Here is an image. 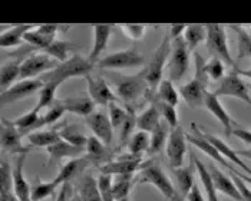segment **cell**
<instances>
[{
  "label": "cell",
  "mask_w": 251,
  "mask_h": 201,
  "mask_svg": "<svg viewBox=\"0 0 251 201\" xmlns=\"http://www.w3.org/2000/svg\"><path fill=\"white\" fill-rule=\"evenodd\" d=\"M20 66L22 60L10 59L9 62H3L1 69H0V83H1V91L9 89L12 85H15V80L20 79Z\"/></svg>",
  "instance_id": "d590c367"
},
{
  "label": "cell",
  "mask_w": 251,
  "mask_h": 201,
  "mask_svg": "<svg viewBox=\"0 0 251 201\" xmlns=\"http://www.w3.org/2000/svg\"><path fill=\"white\" fill-rule=\"evenodd\" d=\"M85 80H86V86H88V97L95 102V105L109 106L111 103L118 102L115 91H112V88L109 86L108 80L105 78L88 75Z\"/></svg>",
  "instance_id": "9a60e30c"
},
{
  "label": "cell",
  "mask_w": 251,
  "mask_h": 201,
  "mask_svg": "<svg viewBox=\"0 0 251 201\" xmlns=\"http://www.w3.org/2000/svg\"><path fill=\"white\" fill-rule=\"evenodd\" d=\"M161 121H162V117H161L156 105L150 103V106L147 109H144L136 117V128H138V131H144V132L151 134L155 128L159 125Z\"/></svg>",
  "instance_id": "d6a6232c"
},
{
  "label": "cell",
  "mask_w": 251,
  "mask_h": 201,
  "mask_svg": "<svg viewBox=\"0 0 251 201\" xmlns=\"http://www.w3.org/2000/svg\"><path fill=\"white\" fill-rule=\"evenodd\" d=\"M71 201H102L98 180L89 174H83L82 177H79Z\"/></svg>",
  "instance_id": "7402d4cb"
},
{
  "label": "cell",
  "mask_w": 251,
  "mask_h": 201,
  "mask_svg": "<svg viewBox=\"0 0 251 201\" xmlns=\"http://www.w3.org/2000/svg\"><path fill=\"white\" fill-rule=\"evenodd\" d=\"M207 27V39L205 46L208 53L213 58L221 59L227 66H231L232 69H237V63L232 59L228 48V38H227V29L223 25H205Z\"/></svg>",
  "instance_id": "8992f818"
},
{
  "label": "cell",
  "mask_w": 251,
  "mask_h": 201,
  "mask_svg": "<svg viewBox=\"0 0 251 201\" xmlns=\"http://www.w3.org/2000/svg\"><path fill=\"white\" fill-rule=\"evenodd\" d=\"M94 68L95 66L88 60V58H83L82 55L75 53L68 60L59 63L53 71L42 75L40 79L43 80V83H49L59 88L65 80L79 78V76L86 78L88 75H91Z\"/></svg>",
  "instance_id": "3957f363"
},
{
  "label": "cell",
  "mask_w": 251,
  "mask_h": 201,
  "mask_svg": "<svg viewBox=\"0 0 251 201\" xmlns=\"http://www.w3.org/2000/svg\"><path fill=\"white\" fill-rule=\"evenodd\" d=\"M231 173H234L237 177H240V178L244 181V182H247V184H250L251 185V174H244V173H240V171H238V170H235V168H232Z\"/></svg>",
  "instance_id": "94428289"
},
{
  "label": "cell",
  "mask_w": 251,
  "mask_h": 201,
  "mask_svg": "<svg viewBox=\"0 0 251 201\" xmlns=\"http://www.w3.org/2000/svg\"><path fill=\"white\" fill-rule=\"evenodd\" d=\"M204 108L214 115L217 120L220 121V124L224 126V132L227 137H232V131L240 126L235 121L232 120L231 115L228 114V111L223 106V103L220 102V98L214 95V92H210L207 100H205V103H204Z\"/></svg>",
  "instance_id": "d6986e66"
},
{
  "label": "cell",
  "mask_w": 251,
  "mask_h": 201,
  "mask_svg": "<svg viewBox=\"0 0 251 201\" xmlns=\"http://www.w3.org/2000/svg\"><path fill=\"white\" fill-rule=\"evenodd\" d=\"M59 65V62L46 52H33L22 62L20 66V80L36 79L40 74H48L53 71Z\"/></svg>",
  "instance_id": "30bf717a"
},
{
  "label": "cell",
  "mask_w": 251,
  "mask_h": 201,
  "mask_svg": "<svg viewBox=\"0 0 251 201\" xmlns=\"http://www.w3.org/2000/svg\"><path fill=\"white\" fill-rule=\"evenodd\" d=\"M122 201H129V199H125V200H122Z\"/></svg>",
  "instance_id": "e7e4bbea"
},
{
  "label": "cell",
  "mask_w": 251,
  "mask_h": 201,
  "mask_svg": "<svg viewBox=\"0 0 251 201\" xmlns=\"http://www.w3.org/2000/svg\"><path fill=\"white\" fill-rule=\"evenodd\" d=\"M237 152H238V155L240 157H244V158H249V160H251V148H249V150H237Z\"/></svg>",
  "instance_id": "be15d7a7"
},
{
  "label": "cell",
  "mask_w": 251,
  "mask_h": 201,
  "mask_svg": "<svg viewBox=\"0 0 251 201\" xmlns=\"http://www.w3.org/2000/svg\"><path fill=\"white\" fill-rule=\"evenodd\" d=\"M22 134L15 126L12 121H7L4 117L1 118V148L4 152L15 154L16 157L22 154H27L30 147L22 144Z\"/></svg>",
  "instance_id": "2e32d148"
},
{
  "label": "cell",
  "mask_w": 251,
  "mask_h": 201,
  "mask_svg": "<svg viewBox=\"0 0 251 201\" xmlns=\"http://www.w3.org/2000/svg\"><path fill=\"white\" fill-rule=\"evenodd\" d=\"M136 182L150 184L155 187L162 194L165 201H184L181 194L178 193V190L175 188L173 181L165 174V171L162 170L161 164L156 158H151L142 164L141 170L138 171Z\"/></svg>",
  "instance_id": "7a4b0ae2"
},
{
  "label": "cell",
  "mask_w": 251,
  "mask_h": 201,
  "mask_svg": "<svg viewBox=\"0 0 251 201\" xmlns=\"http://www.w3.org/2000/svg\"><path fill=\"white\" fill-rule=\"evenodd\" d=\"M40 33L46 35V36H50V38H55L58 36L59 32H66L69 27H65V26H58V25H45V26H36Z\"/></svg>",
  "instance_id": "db71d44e"
},
{
  "label": "cell",
  "mask_w": 251,
  "mask_h": 201,
  "mask_svg": "<svg viewBox=\"0 0 251 201\" xmlns=\"http://www.w3.org/2000/svg\"><path fill=\"white\" fill-rule=\"evenodd\" d=\"M121 30L131 40H141L145 36L147 26H144V25H122Z\"/></svg>",
  "instance_id": "f5cc1de1"
},
{
  "label": "cell",
  "mask_w": 251,
  "mask_h": 201,
  "mask_svg": "<svg viewBox=\"0 0 251 201\" xmlns=\"http://www.w3.org/2000/svg\"><path fill=\"white\" fill-rule=\"evenodd\" d=\"M249 86H250V89H251V85H249Z\"/></svg>",
  "instance_id": "03108f58"
},
{
  "label": "cell",
  "mask_w": 251,
  "mask_h": 201,
  "mask_svg": "<svg viewBox=\"0 0 251 201\" xmlns=\"http://www.w3.org/2000/svg\"><path fill=\"white\" fill-rule=\"evenodd\" d=\"M26 155H18L13 165V194L19 201H32V187L23 174Z\"/></svg>",
  "instance_id": "ffe728a7"
},
{
  "label": "cell",
  "mask_w": 251,
  "mask_h": 201,
  "mask_svg": "<svg viewBox=\"0 0 251 201\" xmlns=\"http://www.w3.org/2000/svg\"><path fill=\"white\" fill-rule=\"evenodd\" d=\"M202 134H204V137L207 138V140L210 141L211 144H213L214 147L218 150V152L226 158L227 161H231L232 164H235V165H238L246 174H251V168L244 162V161L241 160V157L238 155V152H237V150H232L231 147L227 144V142H224V141L221 140V138H218V137H215L214 134L211 132H208L205 128H202Z\"/></svg>",
  "instance_id": "4316f807"
},
{
  "label": "cell",
  "mask_w": 251,
  "mask_h": 201,
  "mask_svg": "<svg viewBox=\"0 0 251 201\" xmlns=\"http://www.w3.org/2000/svg\"><path fill=\"white\" fill-rule=\"evenodd\" d=\"M56 91H58L56 86L49 85V83H45V86L39 92V100L38 103L35 105V108L42 112L43 109H48L50 105H53V102L56 100V97H55L56 95Z\"/></svg>",
  "instance_id": "681fc988"
},
{
  "label": "cell",
  "mask_w": 251,
  "mask_h": 201,
  "mask_svg": "<svg viewBox=\"0 0 251 201\" xmlns=\"http://www.w3.org/2000/svg\"><path fill=\"white\" fill-rule=\"evenodd\" d=\"M204 71L210 80H221L226 78V63L218 58H210L205 60Z\"/></svg>",
  "instance_id": "bcb514c9"
},
{
  "label": "cell",
  "mask_w": 251,
  "mask_h": 201,
  "mask_svg": "<svg viewBox=\"0 0 251 201\" xmlns=\"http://www.w3.org/2000/svg\"><path fill=\"white\" fill-rule=\"evenodd\" d=\"M207 39V27L205 25H190L185 29L184 40L190 49V52H194L200 43H202Z\"/></svg>",
  "instance_id": "60d3db41"
},
{
  "label": "cell",
  "mask_w": 251,
  "mask_h": 201,
  "mask_svg": "<svg viewBox=\"0 0 251 201\" xmlns=\"http://www.w3.org/2000/svg\"><path fill=\"white\" fill-rule=\"evenodd\" d=\"M190 154H191V157H193L194 161H195L197 174H198V177H200L201 185H202L204 193H205V196H207V201H220L218 196H217V188H215V185H214L213 177H211V174H210V170L204 165L202 161L195 155V152L191 151Z\"/></svg>",
  "instance_id": "1f68e13d"
},
{
  "label": "cell",
  "mask_w": 251,
  "mask_h": 201,
  "mask_svg": "<svg viewBox=\"0 0 251 201\" xmlns=\"http://www.w3.org/2000/svg\"><path fill=\"white\" fill-rule=\"evenodd\" d=\"M43 86H45V83H43V80L40 79V78H36V79H23L20 80V82H16L9 89L1 91V97H0L1 105L6 106V105L15 103L18 100L33 97L35 94H39L42 91Z\"/></svg>",
  "instance_id": "7c38bea8"
},
{
  "label": "cell",
  "mask_w": 251,
  "mask_h": 201,
  "mask_svg": "<svg viewBox=\"0 0 251 201\" xmlns=\"http://www.w3.org/2000/svg\"><path fill=\"white\" fill-rule=\"evenodd\" d=\"M129 114H128V118L125 121V124L122 125V128L119 129V148L122 145H126L128 141L131 140V137L135 134L136 128V115H135V108L132 106H126Z\"/></svg>",
  "instance_id": "f6af8a7d"
},
{
  "label": "cell",
  "mask_w": 251,
  "mask_h": 201,
  "mask_svg": "<svg viewBox=\"0 0 251 201\" xmlns=\"http://www.w3.org/2000/svg\"><path fill=\"white\" fill-rule=\"evenodd\" d=\"M92 30H94V46H92V50L88 56V60L94 66H97L98 62L102 59V53L108 46V42L111 39L114 29H112V26L97 25L92 27Z\"/></svg>",
  "instance_id": "484cf974"
},
{
  "label": "cell",
  "mask_w": 251,
  "mask_h": 201,
  "mask_svg": "<svg viewBox=\"0 0 251 201\" xmlns=\"http://www.w3.org/2000/svg\"><path fill=\"white\" fill-rule=\"evenodd\" d=\"M56 188L58 187L52 181L45 182L39 177H36L33 181V185H32V201H43L52 197L56 193Z\"/></svg>",
  "instance_id": "7bdbcfd3"
},
{
  "label": "cell",
  "mask_w": 251,
  "mask_h": 201,
  "mask_svg": "<svg viewBox=\"0 0 251 201\" xmlns=\"http://www.w3.org/2000/svg\"><path fill=\"white\" fill-rule=\"evenodd\" d=\"M136 182L135 174L128 176H116L112 178V191L116 201H122L129 199V194L132 191V187Z\"/></svg>",
  "instance_id": "f35d334b"
},
{
  "label": "cell",
  "mask_w": 251,
  "mask_h": 201,
  "mask_svg": "<svg viewBox=\"0 0 251 201\" xmlns=\"http://www.w3.org/2000/svg\"><path fill=\"white\" fill-rule=\"evenodd\" d=\"M190 49L184 40V36L173 42L171 55L167 63V72L168 79L173 82H181L185 78L188 69H190Z\"/></svg>",
  "instance_id": "ba28073f"
},
{
  "label": "cell",
  "mask_w": 251,
  "mask_h": 201,
  "mask_svg": "<svg viewBox=\"0 0 251 201\" xmlns=\"http://www.w3.org/2000/svg\"><path fill=\"white\" fill-rule=\"evenodd\" d=\"M35 26H27V25H18V26H10L9 29L3 30L0 35V46L3 49L7 48H20L22 42H25V35L32 30Z\"/></svg>",
  "instance_id": "4dcf8cb0"
},
{
  "label": "cell",
  "mask_w": 251,
  "mask_h": 201,
  "mask_svg": "<svg viewBox=\"0 0 251 201\" xmlns=\"http://www.w3.org/2000/svg\"><path fill=\"white\" fill-rule=\"evenodd\" d=\"M0 191L13 193V167L4 158L0 164Z\"/></svg>",
  "instance_id": "f907efd6"
},
{
  "label": "cell",
  "mask_w": 251,
  "mask_h": 201,
  "mask_svg": "<svg viewBox=\"0 0 251 201\" xmlns=\"http://www.w3.org/2000/svg\"><path fill=\"white\" fill-rule=\"evenodd\" d=\"M208 170H210V174L213 177L214 185H215L217 191H220L221 194L230 197L234 201H244L241 193L238 191L235 182L231 178V176L224 174L218 167H215V164H210Z\"/></svg>",
  "instance_id": "603a6c76"
},
{
  "label": "cell",
  "mask_w": 251,
  "mask_h": 201,
  "mask_svg": "<svg viewBox=\"0 0 251 201\" xmlns=\"http://www.w3.org/2000/svg\"><path fill=\"white\" fill-rule=\"evenodd\" d=\"M145 100L148 102H152V100H161V102H165V103H170L173 106L178 105V100H179V91L175 88L174 82L170 79H162V82L159 83V86L156 88V91L154 92H150Z\"/></svg>",
  "instance_id": "83f0119b"
},
{
  "label": "cell",
  "mask_w": 251,
  "mask_h": 201,
  "mask_svg": "<svg viewBox=\"0 0 251 201\" xmlns=\"http://www.w3.org/2000/svg\"><path fill=\"white\" fill-rule=\"evenodd\" d=\"M171 48H173V42H171L168 33H167L162 38V42L159 43V46L155 49L151 59L148 60V63L142 69L144 76H145L147 83L150 86V91L154 92V94L156 88L159 86V83L162 82L164 69H165L168 59H170V55H171Z\"/></svg>",
  "instance_id": "5b68a950"
},
{
  "label": "cell",
  "mask_w": 251,
  "mask_h": 201,
  "mask_svg": "<svg viewBox=\"0 0 251 201\" xmlns=\"http://www.w3.org/2000/svg\"><path fill=\"white\" fill-rule=\"evenodd\" d=\"M230 176H231V178L234 180V182H235L238 191L241 193L244 201H251V188L247 185V182H244L240 177H237V176H235L234 173H231V171H230Z\"/></svg>",
  "instance_id": "11a10c76"
},
{
  "label": "cell",
  "mask_w": 251,
  "mask_h": 201,
  "mask_svg": "<svg viewBox=\"0 0 251 201\" xmlns=\"http://www.w3.org/2000/svg\"><path fill=\"white\" fill-rule=\"evenodd\" d=\"M60 140L62 138L59 134V125L49 129H39L27 135V142L30 148H49Z\"/></svg>",
  "instance_id": "f546056e"
},
{
  "label": "cell",
  "mask_w": 251,
  "mask_h": 201,
  "mask_svg": "<svg viewBox=\"0 0 251 201\" xmlns=\"http://www.w3.org/2000/svg\"><path fill=\"white\" fill-rule=\"evenodd\" d=\"M59 134L60 138L75 147H80V148H86L88 144V137L83 135V132L80 131V128L76 124H68L63 122L62 125H59Z\"/></svg>",
  "instance_id": "8d00e7d4"
},
{
  "label": "cell",
  "mask_w": 251,
  "mask_h": 201,
  "mask_svg": "<svg viewBox=\"0 0 251 201\" xmlns=\"http://www.w3.org/2000/svg\"><path fill=\"white\" fill-rule=\"evenodd\" d=\"M190 126H191V134H187V141H188L193 147H195L197 150H200V151H202L204 154H207L211 160L220 162L221 165H224L226 168H228V170L231 171L234 167H232L231 164L218 152V150L214 147L213 144L204 137L202 128H200V125H198L197 122H191Z\"/></svg>",
  "instance_id": "e0dca14e"
},
{
  "label": "cell",
  "mask_w": 251,
  "mask_h": 201,
  "mask_svg": "<svg viewBox=\"0 0 251 201\" xmlns=\"http://www.w3.org/2000/svg\"><path fill=\"white\" fill-rule=\"evenodd\" d=\"M91 165H94V161L91 160V157L86 154L79 158H74L60 167L58 176L52 180V182L56 187H62L63 184H69L71 181L77 180L79 177H82L85 170Z\"/></svg>",
  "instance_id": "ac0fdd59"
},
{
  "label": "cell",
  "mask_w": 251,
  "mask_h": 201,
  "mask_svg": "<svg viewBox=\"0 0 251 201\" xmlns=\"http://www.w3.org/2000/svg\"><path fill=\"white\" fill-rule=\"evenodd\" d=\"M237 69H232L228 75H226V78L220 82V85L214 91V95L218 98H223V97L237 98V100H243L249 106H251L250 86L243 80V76L238 75Z\"/></svg>",
  "instance_id": "9c48e42d"
},
{
  "label": "cell",
  "mask_w": 251,
  "mask_h": 201,
  "mask_svg": "<svg viewBox=\"0 0 251 201\" xmlns=\"http://www.w3.org/2000/svg\"><path fill=\"white\" fill-rule=\"evenodd\" d=\"M237 72H238V75L240 76H243V78H247V79L251 80V68L250 69H237Z\"/></svg>",
  "instance_id": "6125c7cd"
},
{
  "label": "cell",
  "mask_w": 251,
  "mask_h": 201,
  "mask_svg": "<svg viewBox=\"0 0 251 201\" xmlns=\"http://www.w3.org/2000/svg\"><path fill=\"white\" fill-rule=\"evenodd\" d=\"M187 134L184 132L182 125L179 124L176 128L171 129L170 137L167 141V147H165V152H167V158L170 167L175 170L182 167L185 155H187Z\"/></svg>",
  "instance_id": "8fae6325"
},
{
  "label": "cell",
  "mask_w": 251,
  "mask_h": 201,
  "mask_svg": "<svg viewBox=\"0 0 251 201\" xmlns=\"http://www.w3.org/2000/svg\"><path fill=\"white\" fill-rule=\"evenodd\" d=\"M142 164H144V157H138L131 152H126L119 157H115L111 162L99 167V171L100 174H106L111 177L128 176V174H135L136 171H139Z\"/></svg>",
  "instance_id": "4fadbf2b"
},
{
  "label": "cell",
  "mask_w": 251,
  "mask_h": 201,
  "mask_svg": "<svg viewBox=\"0 0 251 201\" xmlns=\"http://www.w3.org/2000/svg\"><path fill=\"white\" fill-rule=\"evenodd\" d=\"M150 147H151V134L144 131H136L126 144L128 152L138 157H144V154L150 151Z\"/></svg>",
  "instance_id": "ab89813d"
},
{
  "label": "cell",
  "mask_w": 251,
  "mask_h": 201,
  "mask_svg": "<svg viewBox=\"0 0 251 201\" xmlns=\"http://www.w3.org/2000/svg\"><path fill=\"white\" fill-rule=\"evenodd\" d=\"M86 155L91 157L94 165L102 167L115 158V151L112 150V147H108L106 144L98 140L97 137L91 135L86 144Z\"/></svg>",
  "instance_id": "d4e9b609"
},
{
  "label": "cell",
  "mask_w": 251,
  "mask_h": 201,
  "mask_svg": "<svg viewBox=\"0 0 251 201\" xmlns=\"http://www.w3.org/2000/svg\"><path fill=\"white\" fill-rule=\"evenodd\" d=\"M128 108L126 106H121L118 105V102H114L108 106V115H109V120L112 122V126L114 129H121L122 125L125 124V121L128 118Z\"/></svg>",
  "instance_id": "c3c4849f"
},
{
  "label": "cell",
  "mask_w": 251,
  "mask_h": 201,
  "mask_svg": "<svg viewBox=\"0 0 251 201\" xmlns=\"http://www.w3.org/2000/svg\"><path fill=\"white\" fill-rule=\"evenodd\" d=\"M115 95L124 102V106L135 108V102L145 100L151 92L142 71L135 75H115Z\"/></svg>",
  "instance_id": "277c9868"
},
{
  "label": "cell",
  "mask_w": 251,
  "mask_h": 201,
  "mask_svg": "<svg viewBox=\"0 0 251 201\" xmlns=\"http://www.w3.org/2000/svg\"><path fill=\"white\" fill-rule=\"evenodd\" d=\"M98 185H99L102 201H116L114 191H112V177L111 176L100 174L98 177Z\"/></svg>",
  "instance_id": "816d5d0a"
},
{
  "label": "cell",
  "mask_w": 251,
  "mask_h": 201,
  "mask_svg": "<svg viewBox=\"0 0 251 201\" xmlns=\"http://www.w3.org/2000/svg\"><path fill=\"white\" fill-rule=\"evenodd\" d=\"M60 100H62L66 112L75 114L79 117H85V118H88L97 109L95 102L89 97H71V98H65Z\"/></svg>",
  "instance_id": "f1b7e54d"
},
{
  "label": "cell",
  "mask_w": 251,
  "mask_h": 201,
  "mask_svg": "<svg viewBox=\"0 0 251 201\" xmlns=\"http://www.w3.org/2000/svg\"><path fill=\"white\" fill-rule=\"evenodd\" d=\"M232 137H235V138H238L240 141H243L244 144L250 145V148H251V131L250 129H247V128H243V126L240 125V126H237V128L232 131Z\"/></svg>",
  "instance_id": "9f6ffc18"
},
{
  "label": "cell",
  "mask_w": 251,
  "mask_h": 201,
  "mask_svg": "<svg viewBox=\"0 0 251 201\" xmlns=\"http://www.w3.org/2000/svg\"><path fill=\"white\" fill-rule=\"evenodd\" d=\"M85 122L88 128L92 131L94 137H97L98 140H100L108 147H112L115 129L112 126L108 112H105L103 109H95L88 118H85Z\"/></svg>",
  "instance_id": "5bb4252c"
},
{
  "label": "cell",
  "mask_w": 251,
  "mask_h": 201,
  "mask_svg": "<svg viewBox=\"0 0 251 201\" xmlns=\"http://www.w3.org/2000/svg\"><path fill=\"white\" fill-rule=\"evenodd\" d=\"M65 106L62 103V100H56L53 102V105H50L42 115H40V120H39V129L43 128V126H50L53 124H56L62 115L65 114ZM38 129V131H39Z\"/></svg>",
  "instance_id": "b9f144b4"
},
{
  "label": "cell",
  "mask_w": 251,
  "mask_h": 201,
  "mask_svg": "<svg viewBox=\"0 0 251 201\" xmlns=\"http://www.w3.org/2000/svg\"><path fill=\"white\" fill-rule=\"evenodd\" d=\"M145 65V58L141 55L135 48H128L124 50H118L102 56L97 63V68L103 71H119V69H132L141 68Z\"/></svg>",
  "instance_id": "52a82bcc"
},
{
  "label": "cell",
  "mask_w": 251,
  "mask_h": 201,
  "mask_svg": "<svg viewBox=\"0 0 251 201\" xmlns=\"http://www.w3.org/2000/svg\"><path fill=\"white\" fill-rule=\"evenodd\" d=\"M237 33V60L241 62L244 58H251V27L246 26H230Z\"/></svg>",
  "instance_id": "836d02e7"
},
{
  "label": "cell",
  "mask_w": 251,
  "mask_h": 201,
  "mask_svg": "<svg viewBox=\"0 0 251 201\" xmlns=\"http://www.w3.org/2000/svg\"><path fill=\"white\" fill-rule=\"evenodd\" d=\"M194 60H195V75L190 82L181 85L178 88L179 95L182 97V100H185V103L193 108V109H198L202 108L205 100L210 94L208 91V83L210 79L204 71V65L205 60L200 55V53H194Z\"/></svg>",
  "instance_id": "6da1fadb"
},
{
  "label": "cell",
  "mask_w": 251,
  "mask_h": 201,
  "mask_svg": "<svg viewBox=\"0 0 251 201\" xmlns=\"http://www.w3.org/2000/svg\"><path fill=\"white\" fill-rule=\"evenodd\" d=\"M195 173H197V167H195V161L190 154V164L185 167H179L173 170L174 174L175 184H176V190L181 194V197L185 200L188 197V194L191 193L195 182Z\"/></svg>",
  "instance_id": "44dd1931"
},
{
  "label": "cell",
  "mask_w": 251,
  "mask_h": 201,
  "mask_svg": "<svg viewBox=\"0 0 251 201\" xmlns=\"http://www.w3.org/2000/svg\"><path fill=\"white\" fill-rule=\"evenodd\" d=\"M74 49H75V45H74V43L56 39L50 46H49V49L46 50V53L50 55L52 58H55L59 63H62V62H65V60H68L71 58L69 53H71Z\"/></svg>",
  "instance_id": "ee69618b"
},
{
  "label": "cell",
  "mask_w": 251,
  "mask_h": 201,
  "mask_svg": "<svg viewBox=\"0 0 251 201\" xmlns=\"http://www.w3.org/2000/svg\"><path fill=\"white\" fill-rule=\"evenodd\" d=\"M40 115L42 112L36 109V108H32L29 112L20 115L19 118L13 120L12 122L15 124V126L20 131V134L23 137H27L29 134L35 132L39 129V120H40Z\"/></svg>",
  "instance_id": "e575fe53"
},
{
  "label": "cell",
  "mask_w": 251,
  "mask_h": 201,
  "mask_svg": "<svg viewBox=\"0 0 251 201\" xmlns=\"http://www.w3.org/2000/svg\"><path fill=\"white\" fill-rule=\"evenodd\" d=\"M72 185L71 182L69 184H63L60 187L58 193V197H56V201H71L72 200Z\"/></svg>",
  "instance_id": "680465c9"
},
{
  "label": "cell",
  "mask_w": 251,
  "mask_h": 201,
  "mask_svg": "<svg viewBox=\"0 0 251 201\" xmlns=\"http://www.w3.org/2000/svg\"><path fill=\"white\" fill-rule=\"evenodd\" d=\"M185 29H187V26H184V25H173V26L168 27V32H167V33H168L171 42H174V40L179 39V38L184 36Z\"/></svg>",
  "instance_id": "6f0895ef"
},
{
  "label": "cell",
  "mask_w": 251,
  "mask_h": 201,
  "mask_svg": "<svg viewBox=\"0 0 251 201\" xmlns=\"http://www.w3.org/2000/svg\"><path fill=\"white\" fill-rule=\"evenodd\" d=\"M46 152L49 155V161L46 165H50L53 162H60L62 160L65 158H79L82 155L86 154V148H80V147H75L66 141L60 140L58 141L56 144H53L52 147L46 148Z\"/></svg>",
  "instance_id": "cb8c5ba5"
},
{
  "label": "cell",
  "mask_w": 251,
  "mask_h": 201,
  "mask_svg": "<svg viewBox=\"0 0 251 201\" xmlns=\"http://www.w3.org/2000/svg\"><path fill=\"white\" fill-rule=\"evenodd\" d=\"M170 132H171V126L162 120L159 122V125L151 132V147H150V151H148L150 155L159 154L162 151V148L167 147V141H168V137H170Z\"/></svg>",
  "instance_id": "74e56055"
},
{
  "label": "cell",
  "mask_w": 251,
  "mask_h": 201,
  "mask_svg": "<svg viewBox=\"0 0 251 201\" xmlns=\"http://www.w3.org/2000/svg\"><path fill=\"white\" fill-rule=\"evenodd\" d=\"M150 103H155V105H156V108H158V111H159L162 120L165 121V122L171 126V129H174V128H176V126L179 125L178 114H176V109H175L176 106H173V105L165 103V102H161V100H152V102H150Z\"/></svg>",
  "instance_id": "7dc6e473"
},
{
  "label": "cell",
  "mask_w": 251,
  "mask_h": 201,
  "mask_svg": "<svg viewBox=\"0 0 251 201\" xmlns=\"http://www.w3.org/2000/svg\"><path fill=\"white\" fill-rule=\"evenodd\" d=\"M185 200L187 201H205L204 196H202V191H201V188H200V185H198V184H195V185H194V188L191 190V193L188 194V197H187Z\"/></svg>",
  "instance_id": "91938a15"
}]
</instances>
